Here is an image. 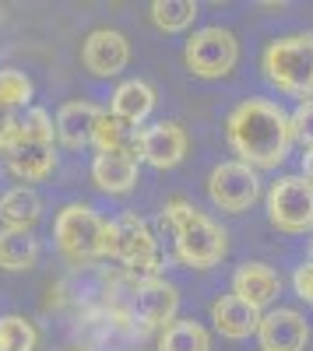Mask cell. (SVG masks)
Returning <instances> with one entry per match:
<instances>
[{"mask_svg": "<svg viewBox=\"0 0 313 351\" xmlns=\"http://www.w3.org/2000/svg\"><path fill=\"white\" fill-rule=\"evenodd\" d=\"M225 137L236 155V162L250 169H278L289 158L292 148V112H286L271 99H243L229 120H225Z\"/></svg>", "mask_w": 313, "mask_h": 351, "instance_id": "cell-1", "label": "cell"}, {"mask_svg": "<svg viewBox=\"0 0 313 351\" xmlns=\"http://www.w3.org/2000/svg\"><path fill=\"white\" fill-rule=\"evenodd\" d=\"M162 228L173 236V256L183 267L211 271L229 253V232L211 221L205 211H197L190 200L173 197L162 208Z\"/></svg>", "mask_w": 313, "mask_h": 351, "instance_id": "cell-2", "label": "cell"}, {"mask_svg": "<svg viewBox=\"0 0 313 351\" xmlns=\"http://www.w3.org/2000/svg\"><path fill=\"white\" fill-rule=\"evenodd\" d=\"M261 67H264V77L281 95L310 102L313 99V32L271 39L264 46Z\"/></svg>", "mask_w": 313, "mask_h": 351, "instance_id": "cell-3", "label": "cell"}, {"mask_svg": "<svg viewBox=\"0 0 313 351\" xmlns=\"http://www.w3.org/2000/svg\"><path fill=\"white\" fill-rule=\"evenodd\" d=\"M106 256L124 263L134 274V281H148V278H162V256H159V243L152 236L148 221L124 211L113 221H106Z\"/></svg>", "mask_w": 313, "mask_h": 351, "instance_id": "cell-4", "label": "cell"}, {"mask_svg": "<svg viewBox=\"0 0 313 351\" xmlns=\"http://www.w3.org/2000/svg\"><path fill=\"white\" fill-rule=\"evenodd\" d=\"M53 239L71 263H92L106 256V221L89 204H67L53 221Z\"/></svg>", "mask_w": 313, "mask_h": 351, "instance_id": "cell-5", "label": "cell"}, {"mask_svg": "<svg viewBox=\"0 0 313 351\" xmlns=\"http://www.w3.org/2000/svg\"><path fill=\"white\" fill-rule=\"evenodd\" d=\"M268 221L286 236H313V183L306 176H281L271 183L268 197Z\"/></svg>", "mask_w": 313, "mask_h": 351, "instance_id": "cell-6", "label": "cell"}, {"mask_svg": "<svg viewBox=\"0 0 313 351\" xmlns=\"http://www.w3.org/2000/svg\"><path fill=\"white\" fill-rule=\"evenodd\" d=\"M240 60V43L229 28L222 25H208L201 32H194L183 46V64L194 77L201 81H218V77H229L233 67Z\"/></svg>", "mask_w": 313, "mask_h": 351, "instance_id": "cell-7", "label": "cell"}, {"mask_svg": "<svg viewBox=\"0 0 313 351\" xmlns=\"http://www.w3.org/2000/svg\"><path fill=\"white\" fill-rule=\"evenodd\" d=\"M208 197L218 211L243 215L261 200V176L243 162H222L208 176Z\"/></svg>", "mask_w": 313, "mask_h": 351, "instance_id": "cell-8", "label": "cell"}, {"mask_svg": "<svg viewBox=\"0 0 313 351\" xmlns=\"http://www.w3.org/2000/svg\"><path fill=\"white\" fill-rule=\"evenodd\" d=\"M130 313L145 330H165L169 324H176L180 313V291L169 285L165 278H148L134 281L130 288Z\"/></svg>", "mask_w": 313, "mask_h": 351, "instance_id": "cell-9", "label": "cell"}, {"mask_svg": "<svg viewBox=\"0 0 313 351\" xmlns=\"http://www.w3.org/2000/svg\"><path fill=\"white\" fill-rule=\"evenodd\" d=\"M187 148L190 137L173 120H159L152 127H141L137 134V158L152 169H176L187 158Z\"/></svg>", "mask_w": 313, "mask_h": 351, "instance_id": "cell-10", "label": "cell"}, {"mask_svg": "<svg viewBox=\"0 0 313 351\" xmlns=\"http://www.w3.org/2000/svg\"><path fill=\"white\" fill-rule=\"evenodd\" d=\"M130 60V43L124 32L113 28H95L89 32V39L81 43V64L95 77H117Z\"/></svg>", "mask_w": 313, "mask_h": 351, "instance_id": "cell-11", "label": "cell"}, {"mask_svg": "<svg viewBox=\"0 0 313 351\" xmlns=\"http://www.w3.org/2000/svg\"><path fill=\"white\" fill-rule=\"evenodd\" d=\"M257 341H261V351H306L310 324H306V316L299 309L278 306V309L264 313Z\"/></svg>", "mask_w": 313, "mask_h": 351, "instance_id": "cell-12", "label": "cell"}, {"mask_svg": "<svg viewBox=\"0 0 313 351\" xmlns=\"http://www.w3.org/2000/svg\"><path fill=\"white\" fill-rule=\"evenodd\" d=\"M233 295L264 313L281 295V274L264 260H246L233 271Z\"/></svg>", "mask_w": 313, "mask_h": 351, "instance_id": "cell-13", "label": "cell"}, {"mask_svg": "<svg viewBox=\"0 0 313 351\" xmlns=\"http://www.w3.org/2000/svg\"><path fill=\"white\" fill-rule=\"evenodd\" d=\"M261 319L264 313L261 309H253L250 302H243L240 295H218L211 302V324L222 337H229V341H246V337H257L261 330Z\"/></svg>", "mask_w": 313, "mask_h": 351, "instance_id": "cell-14", "label": "cell"}, {"mask_svg": "<svg viewBox=\"0 0 313 351\" xmlns=\"http://www.w3.org/2000/svg\"><path fill=\"white\" fill-rule=\"evenodd\" d=\"M102 109L92 106V102H64L56 109V137H60L64 148H84V144H92V134H95V123H99Z\"/></svg>", "mask_w": 313, "mask_h": 351, "instance_id": "cell-15", "label": "cell"}, {"mask_svg": "<svg viewBox=\"0 0 313 351\" xmlns=\"http://www.w3.org/2000/svg\"><path fill=\"white\" fill-rule=\"evenodd\" d=\"M137 172H141L137 158L127 152H106V155H95V162H92V180L109 197L130 193L137 186Z\"/></svg>", "mask_w": 313, "mask_h": 351, "instance_id": "cell-16", "label": "cell"}, {"mask_svg": "<svg viewBox=\"0 0 313 351\" xmlns=\"http://www.w3.org/2000/svg\"><path fill=\"white\" fill-rule=\"evenodd\" d=\"M155 109V88L141 77H130L124 84H117V92L109 99V112L117 116V120L130 123V127H141L152 116Z\"/></svg>", "mask_w": 313, "mask_h": 351, "instance_id": "cell-17", "label": "cell"}, {"mask_svg": "<svg viewBox=\"0 0 313 351\" xmlns=\"http://www.w3.org/2000/svg\"><path fill=\"white\" fill-rule=\"evenodd\" d=\"M39 260V239L32 228H0V271H32Z\"/></svg>", "mask_w": 313, "mask_h": 351, "instance_id": "cell-18", "label": "cell"}, {"mask_svg": "<svg viewBox=\"0 0 313 351\" xmlns=\"http://www.w3.org/2000/svg\"><path fill=\"white\" fill-rule=\"evenodd\" d=\"M8 169L18 176L21 183H43L46 176L56 169V148H53V144L25 141L14 155H8Z\"/></svg>", "mask_w": 313, "mask_h": 351, "instance_id": "cell-19", "label": "cell"}, {"mask_svg": "<svg viewBox=\"0 0 313 351\" xmlns=\"http://www.w3.org/2000/svg\"><path fill=\"white\" fill-rule=\"evenodd\" d=\"M43 215V200L32 186H11L0 197V218L4 228H32Z\"/></svg>", "mask_w": 313, "mask_h": 351, "instance_id": "cell-20", "label": "cell"}, {"mask_svg": "<svg viewBox=\"0 0 313 351\" xmlns=\"http://www.w3.org/2000/svg\"><path fill=\"white\" fill-rule=\"evenodd\" d=\"M137 134H141L137 127L117 120L113 112H102L99 123H95V134H92V144H95L99 155H106V152H127V155L137 158Z\"/></svg>", "mask_w": 313, "mask_h": 351, "instance_id": "cell-21", "label": "cell"}, {"mask_svg": "<svg viewBox=\"0 0 313 351\" xmlns=\"http://www.w3.org/2000/svg\"><path fill=\"white\" fill-rule=\"evenodd\" d=\"M159 351H211V334L197 319H176L159 334Z\"/></svg>", "mask_w": 313, "mask_h": 351, "instance_id": "cell-22", "label": "cell"}, {"mask_svg": "<svg viewBox=\"0 0 313 351\" xmlns=\"http://www.w3.org/2000/svg\"><path fill=\"white\" fill-rule=\"evenodd\" d=\"M197 18L194 0H155L152 4V21L162 32H187Z\"/></svg>", "mask_w": 313, "mask_h": 351, "instance_id": "cell-23", "label": "cell"}, {"mask_svg": "<svg viewBox=\"0 0 313 351\" xmlns=\"http://www.w3.org/2000/svg\"><path fill=\"white\" fill-rule=\"evenodd\" d=\"M39 334L32 327V319H25L18 313L0 316V351H36Z\"/></svg>", "mask_w": 313, "mask_h": 351, "instance_id": "cell-24", "label": "cell"}, {"mask_svg": "<svg viewBox=\"0 0 313 351\" xmlns=\"http://www.w3.org/2000/svg\"><path fill=\"white\" fill-rule=\"evenodd\" d=\"M32 77L18 67H0V109H21L32 102Z\"/></svg>", "mask_w": 313, "mask_h": 351, "instance_id": "cell-25", "label": "cell"}, {"mask_svg": "<svg viewBox=\"0 0 313 351\" xmlns=\"http://www.w3.org/2000/svg\"><path fill=\"white\" fill-rule=\"evenodd\" d=\"M21 127H25V141H32V144H53V137H56V120L39 106L25 109Z\"/></svg>", "mask_w": 313, "mask_h": 351, "instance_id": "cell-26", "label": "cell"}, {"mask_svg": "<svg viewBox=\"0 0 313 351\" xmlns=\"http://www.w3.org/2000/svg\"><path fill=\"white\" fill-rule=\"evenodd\" d=\"M292 134H296V141L303 144L306 152L313 148V99L310 102H299L292 109Z\"/></svg>", "mask_w": 313, "mask_h": 351, "instance_id": "cell-27", "label": "cell"}, {"mask_svg": "<svg viewBox=\"0 0 313 351\" xmlns=\"http://www.w3.org/2000/svg\"><path fill=\"white\" fill-rule=\"evenodd\" d=\"M292 288H296V295H299L303 302L313 306V260H306V263H299V267H296Z\"/></svg>", "mask_w": 313, "mask_h": 351, "instance_id": "cell-28", "label": "cell"}, {"mask_svg": "<svg viewBox=\"0 0 313 351\" xmlns=\"http://www.w3.org/2000/svg\"><path fill=\"white\" fill-rule=\"evenodd\" d=\"M303 176H306V180L313 183V148H310V152L303 155Z\"/></svg>", "mask_w": 313, "mask_h": 351, "instance_id": "cell-29", "label": "cell"}, {"mask_svg": "<svg viewBox=\"0 0 313 351\" xmlns=\"http://www.w3.org/2000/svg\"><path fill=\"white\" fill-rule=\"evenodd\" d=\"M14 120V116L8 112V109H0V137H4V130H8V123Z\"/></svg>", "mask_w": 313, "mask_h": 351, "instance_id": "cell-30", "label": "cell"}, {"mask_svg": "<svg viewBox=\"0 0 313 351\" xmlns=\"http://www.w3.org/2000/svg\"><path fill=\"white\" fill-rule=\"evenodd\" d=\"M310 260H313V236H310Z\"/></svg>", "mask_w": 313, "mask_h": 351, "instance_id": "cell-31", "label": "cell"}]
</instances>
